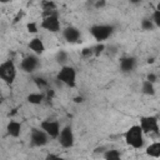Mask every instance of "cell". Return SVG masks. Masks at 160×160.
I'll use <instances>...</instances> for the list:
<instances>
[{"label":"cell","instance_id":"ac0fdd59","mask_svg":"<svg viewBox=\"0 0 160 160\" xmlns=\"http://www.w3.org/2000/svg\"><path fill=\"white\" fill-rule=\"evenodd\" d=\"M142 92L144 94H146V95H154L155 94V88H154V84L152 82H150V81H148V80H145L144 82H142Z\"/></svg>","mask_w":160,"mask_h":160},{"label":"cell","instance_id":"5bb4252c","mask_svg":"<svg viewBox=\"0 0 160 160\" xmlns=\"http://www.w3.org/2000/svg\"><path fill=\"white\" fill-rule=\"evenodd\" d=\"M6 130H8V134L12 138H18L20 136L21 134V124L19 121H15V120H11L9 121L8 126H6Z\"/></svg>","mask_w":160,"mask_h":160},{"label":"cell","instance_id":"8fae6325","mask_svg":"<svg viewBox=\"0 0 160 160\" xmlns=\"http://www.w3.org/2000/svg\"><path fill=\"white\" fill-rule=\"evenodd\" d=\"M62 35H64V39L68 41V42H79L80 39H81V34H80V30L75 26H68L66 29H64L62 31Z\"/></svg>","mask_w":160,"mask_h":160},{"label":"cell","instance_id":"484cf974","mask_svg":"<svg viewBox=\"0 0 160 160\" xmlns=\"http://www.w3.org/2000/svg\"><path fill=\"white\" fill-rule=\"evenodd\" d=\"M148 81H150V82H154L155 80H156V75H154V74H150V75H148V79H146Z\"/></svg>","mask_w":160,"mask_h":160},{"label":"cell","instance_id":"7a4b0ae2","mask_svg":"<svg viewBox=\"0 0 160 160\" xmlns=\"http://www.w3.org/2000/svg\"><path fill=\"white\" fill-rule=\"evenodd\" d=\"M56 79L69 88H75V85H76V70L72 66L64 65L59 70Z\"/></svg>","mask_w":160,"mask_h":160},{"label":"cell","instance_id":"ffe728a7","mask_svg":"<svg viewBox=\"0 0 160 160\" xmlns=\"http://www.w3.org/2000/svg\"><path fill=\"white\" fill-rule=\"evenodd\" d=\"M141 28L144 30H152V29H155V25L152 24L151 19H144L141 21Z\"/></svg>","mask_w":160,"mask_h":160},{"label":"cell","instance_id":"4316f807","mask_svg":"<svg viewBox=\"0 0 160 160\" xmlns=\"http://www.w3.org/2000/svg\"><path fill=\"white\" fill-rule=\"evenodd\" d=\"M90 54H92V49H84L82 50V55H90Z\"/></svg>","mask_w":160,"mask_h":160},{"label":"cell","instance_id":"277c9868","mask_svg":"<svg viewBox=\"0 0 160 160\" xmlns=\"http://www.w3.org/2000/svg\"><path fill=\"white\" fill-rule=\"evenodd\" d=\"M112 32H114V26L108 25V24H98V25L91 26L90 29V34L96 41L108 40L112 35Z\"/></svg>","mask_w":160,"mask_h":160},{"label":"cell","instance_id":"52a82bcc","mask_svg":"<svg viewBox=\"0 0 160 160\" xmlns=\"http://www.w3.org/2000/svg\"><path fill=\"white\" fill-rule=\"evenodd\" d=\"M139 126L144 134H151V132L158 134L159 132V124L155 116H142L140 119Z\"/></svg>","mask_w":160,"mask_h":160},{"label":"cell","instance_id":"5b68a950","mask_svg":"<svg viewBox=\"0 0 160 160\" xmlns=\"http://www.w3.org/2000/svg\"><path fill=\"white\" fill-rule=\"evenodd\" d=\"M41 28L50 31V32H58L60 30V20L54 11H45V16L41 21Z\"/></svg>","mask_w":160,"mask_h":160},{"label":"cell","instance_id":"6da1fadb","mask_svg":"<svg viewBox=\"0 0 160 160\" xmlns=\"http://www.w3.org/2000/svg\"><path fill=\"white\" fill-rule=\"evenodd\" d=\"M124 138L126 144L134 149H140L144 145V132L141 131L139 125L130 126L124 134Z\"/></svg>","mask_w":160,"mask_h":160},{"label":"cell","instance_id":"e0dca14e","mask_svg":"<svg viewBox=\"0 0 160 160\" xmlns=\"http://www.w3.org/2000/svg\"><path fill=\"white\" fill-rule=\"evenodd\" d=\"M120 152L119 150L116 149H110V150H106L104 152V159L105 160H120Z\"/></svg>","mask_w":160,"mask_h":160},{"label":"cell","instance_id":"8992f818","mask_svg":"<svg viewBox=\"0 0 160 160\" xmlns=\"http://www.w3.org/2000/svg\"><path fill=\"white\" fill-rule=\"evenodd\" d=\"M40 129L49 136L52 139H58L59 134H60V124L56 120H50L46 119L44 121L40 122Z\"/></svg>","mask_w":160,"mask_h":160},{"label":"cell","instance_id":"cb8c5ba5","mask_svg":"<svg viewBox=\"0 0 160 160\" xmlns=\"http://www.w3.org/2000/svg\"><path fill=\"white\" fill-rule=\"evenodd\" d=\"M45 160H66V159H64V158H61V156H59L56 154H48Z\"/></svg>","mask_w":160,"mask_h":160},{"label":"cell","instance_id":"83f0119b","mask_svg":"<svg viewBox=\"0 0 160 160\" xmlns=\"http://www.w3.org/2000/svg\"><path fill=\"white\" fill-rule=\"evenodd\" d=\"M74 100H75V102H82V100H84V99H82V98H81V96H80V98H79V96H78V98H75V99H74Z\"/></svg>","mask_w":160,"mask_h":160},{"label":"cell","instance_id":"4fadbf2b","mask_svg":"<svg viewBox=\"0 0 160 160\" xmlns=\"http://www.w3.org/2000/svg\"><path fill=\"white\" fill-rule=\"evenodd\" d=\"M136 66V59L132 56H126L120 60V69L122 72H130Z\"/></svg>","mask_w":160,"mask_h":160},{"label":"cell","instance_id":"d4e9b609","mask_svg":"<svg viewBox=\"0 0 160 160\" xmlns=\"http://www.w3.org/2000/svg\"><path fill=\"white\" fill-rule=\"evenodd\" d=\"M102 50H104V45H102V44H100V45H96V46L92 49V52H94L95 55H99Z\"/></svg>","mask_w":160,"mask_h":160},{"label":"cell","instance_id":"44dd1931","mask_svg":"<svg viewBox=\"0 0 160 160\" xmlns=\"http://www.w3.org/2000/svg\"><path fill=\"white\" fill-rule=\"evenodd\" d=\"M55 59H56V61H58V62H60V64H65V61L68 60V54H66L65 51L60 50V51L56 54Z\"/></svg>","mask_w":160,"mask_h":160},{"label":"cell","instance_id":"d6986e66","mask_svg":"<svg viewBox=\"0 0 160 160\" xmlns=\"http://www.w3.org/2000/svg\"><path fill=\"white\" fill-rule=\"evenodd\" d=\"M151 21L152 24L155 25V28H159L160 26V9H156L152 14V18H151Z\"/></svg>","mask_w":160,"mask_h":160},{"label":"cell","instance_id":"7402d4cb","mask_svg":"<svg viewBox=\"0 0 160 160\" xmlns=\"http://www.w3.org/2000/svg\"><path fill=\"white\" fill-rule=\"evenodd\" d=\"M34 81L36 82V85H38L39 88H45V86H48V81H46L45 79H42V78H35Z\"/></svg>","mask_w":160,"mask_h":160},{"label":"cell","instance_id":"2e32d148","mask_svg":"<svg viewBox=\"0 0 160 160\" xmlns=\"http://www.w3.org/2000/svg\"><path fill=\"white\" fill-rule=\"evenodd\" d=\"M44 100V95L41 92H31L28 95V101L30 104H34V105H39L41 104Z\"/></svg>","mask_w":160,"mask_h":160},{"label":"cell","instance_id":"603a6c76","mask_svg":"<svg viewBox=\"0 0 160 160\" xmlns=\"http://www.w3.org/2000/svg\"><path fill=\"white\" fill-rule=\"evenodd\" d=\"M26 28H28L29 32H32V34L38 32V25H36L35 22H29V24L26 25Z\"/></svg>","mask_w":160,"mask_h":160},{"label":"cell","instance_id":"30bf717a","mask_svg":"<svg viewBox=\"0 0 160 160\" xmlns=\"http://www.w3.org/2000/svg\"><path fill=\"white\" fill-rule=\"evenodd\" d=\"M48 139H49V136L41 129H38V128L31 129L30 142L32 146H44L48 144V141H49Z\"/></svg>","mask_w":160,"mask_h":160},{"label":"cell","instance_id":"f546056e","mask_svg":"<svg viewBox=\"0 0 160 160\" xmlns=\"http://www.w3.org/2000/svg\"><path fill=\"white\" fill-rule=\"evenodd\" d=\"M0 92H1V91H0Z\"/></svg>","mask_w":160,"mask_h":160},{"label":"cell","instance_id":"9a60e30c","mask_svg":"<svg viewBox=\"0 0 160 160\" xmlns=\"http://www.w3.org/2000/svg\"><path fill=\"white\" fill-rule=\"evenodd\" d=\"M145 152H146V155L150 156V158H155V159L159 158V156H160V142H159V141L151 142V144L146 148Z\"/></svg>","mask_w":160,"mask_h":160},{"label":"cell","instance_id":"9c48e42d","mask_svg":"<svg viewBox=\"0 0 160 160\" xmlns=\"http://www.w3.org/2000/svg\"><path fill=\"white\" fill-rule=\"evenodd\" d=\"M39 65H40V60H39V58L36 55H28L20 62V68L25 72H32V71H35L39 68Z\"/></svg>","mask_w":160,"mask_h":160},{"label":"cell","instance_id":"ba28073f","mask_svg":"<svg viewBox=\"0 0 160 160\" xmlns=\"http://www.w3.org/2000/svg\"><path fill=\"white\" fill-rule=\"evenodd\" d=\"M59 139V144L68 149V148H71L74 145V141H75V136H74V132H72V129L71 126H64L61 130H60V134L58 136Z\"/></svg>","mask_w":160,"mask_h":160},{"label":"cell","instance_id":"f1b7e54d","mask_svg":"<svg viewBox=\"0 0 160 160\" xmlns=\"http://www.w3.org/2000/svg\"><path fill=\"white\" fill-rule=\"evenodd\" d=\"M1 102H2V96L0 95V105H1Z\"/></svg>","mask_w":160,"mask_h":160},{"label":"cell","instance_id":"7c38bea8","mask_svg":"<svg viewBox=\"0 0 160 160\" xmlns=\"http://www.w3.org/2000/svg\"><path fill=\"white\" fill-rule=\"evenodd\" d=\"M29 49L38 56V55H41L45 51V45H44V42L40 38H34L29 42Z\"/></svg>","mask_w":160,"mask_h":160},{"label":"cell","instance_id":"3957f363","mask_svg":"<svg viewBox=\"0 0 160 160\" xmlns=\"http://www.w3.org/2000/svg\"><path fill=\"white\" fill-rule=\"evenodd\" d=\"M16 78V66L12 60H6L0 64V79L6 84H12Z\"/></svg>","mask_w":160,"mask_h":160}]
</instances>
